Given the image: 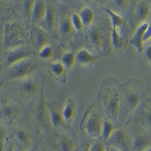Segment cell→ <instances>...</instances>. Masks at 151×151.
I'll list each match as a JSON object with an SVG mask.
<instances>
[{
  "mask_svg": "<svg viewBox=\"0 0 151 151\" xmlns=\"http://www.w3.org/2000/svg\"><path fill=\"white\" fill-rule=\"evenodd\" d=\"M99 99L102 103L106 119L116 121L122 109V90L113 79H107L100 88Z\"/></svg>",
  "mask_w": 151,
  "mask_h": 151,
  "instance_id": "obj_1",
  "label": "cell"
},
{
  "mask_svg": "<svg viewBox=\"0 0 151 151\" xmlns=\"http://www.w3.org/2000/svg\"><path fill=\"white\" fill-rule=\"evenodd\" d=\"M122 90V109L129 115L142 105L144 99V88L142 83L131 80L121 87Z\"/></svg>",
  "mask_w": 151,
  "mask_h": 151,
  "instance_id": "obj_2",
  "label": "cell"
},
{
  "mask_svg": "<svg viewBox=\"0 0 151 151\" xmlns=\"http://www.w3.org/2000/svg\"><path fill=\"white\" fill-rule=\"evenodd\" d=\"M3 45L7 52L26 45L25 30L20 22L13 20L6 23L3 33Z\"/></svg>",
  "mask_w": 151,
  "mask_h": 151,
  "instance_id": "obj_3",
  "label": "cell"
},
{
  "mask_svg": "<svg viewBox=\"0 0 151 151\" xmlns=\"http://www.w3.org/2000/svg\"><path fill=\"white\" fill-rule=\"evenodd\" d=\"M109 38L111 40V32L109 33L105 26L95 24L90 27L87 35L89 45L97 52H103L109 45Z\"/></svg>",
  "mask_w": 151,
  "mask_h": 151,
  "instance_id": "obj_4",
  "label": "cell"
},
{
  "mask_svg": "<svg viewBox=\"0 0 151 151\" xmlns=\"http://www.w3.org/2000/svg\"><path fill=\"white\" fill-rule=\"evenodd\" d=\"M105 119L102 117L97 109H89L85 115L83 128L92 139L96 140L100 136H102V128Z\"/></svg>",
  "mask_w": 151,
  "mask_h": 151,
  "instance_id": "obj_5",
  "label": "cell"
},
{
  "mask_svg": "<svg viewBox=\"0 0 151 151\" xmlns=\"http://www.w3.org/2000/svg\"><path fill=\"white\" fill-rule=\"evenodd\" d=\"M131 135L133 138L132 151H145L151 147V134L138 121L131 124Z\"/></svg>",
  "mask_w": 151,
  "mask_h": 151,
  "instance_id": "obj_6",
  "label": "cell"
},
{
  "mask_svg": "<svg viewBox=\"0 0 151 151\" xmlns=\"http://www.w3.org/2000/svg\"><path fill=\"white\" fill-rule=\"evenodd\" d=\"M36 70V63L31 58H26L21 62H18L16 64L9 67L7 77L10 80H23L26 78L32 77L33 73Z\"/></svg>",
  "mask_w": 151,
  "mask_h": 151,
  "instance_id": "obj_7",
  "label": "cell"
},
{
  "mask_svg": "<svg viewBox=\"0 0 151 151\" xmlns=\"http://www.w3.org/2000/svg\"><path fill=\"white\" fill-rule=\"evenodd\" d=\"M107 142L110 147L116 148L120 151H132L133 149L132 135L123 128L115 129Z\"/></svg>",
  "mask_w": 151,
  "mask_h": 151,
  "instance_id": "obj_8",
  "label": "cell"
},
{
  "mask_svg": "<svg viewBox=\"0 0 151 151\" xmlns=\"http://www.w3.org/2000/svg\"><path fill=\"white\" fill-rule=\"evenodd\" d=\"M20 108L13 103L12 101H4L3 105L0 108V120L3 124L6 125H12L14 121L20 115Z\"/></svg>",
  "mask_w": 151,
  "mask_h": 151,
  "instance_id": "obj_9",
  "label": "cell"
},
{
  "mask_svg": "<svg viewBox=\"0 0 151 151\" xmlns=\"http://www.w3.org/2000/svg\"><path fill=\"white\" fill-rule=\"evenodd\" d=\"M45 106L48 111V117L50 122L55 128L65 127L67 123L65 122L64 116H63V107L57 101L45 102Z\"/></svg>",
  "mask_w": 151,
  "mask_h": 151,
  "instance_id": "obj_10",
  "label": "cell"
},
{
  "mask_svg": "<svg viewBox=\"0 0 151 151\" xmlns=\"http://www.w3.org/2000/svg\"><path fill=\"white\" fill-rule=\"evenodd\" d=\"M19 93L25 98H35L38 95L40 86L37 81L33 77H29L26 79L20 80L18 85Z\"/></svg>",
  "mask_w": 151,
  "mask_h": 151,
  "instance_id": "obj_11",
  "label": "cell"
},
{
  "mask_svg": "<svg viewBox=\"0 0 151 151\" xmlns=\"http://www.w3.org/2000/svg\"><path fill=\"white\" fill-rule=\"evenodd\" d=\"M31 57H32L31 50L27 45H24V47H20L17 48H14V50H8L6 55V62L9 67H10V65L16 64V63L26 60V58H31Z\"/></svg>",
  "mask_w": 151,
  "mask_h": 151,
  "instance_id": "obj_12",
  "label": "cell"
},
{
  "mask_svg": "<svg viewBox=\"0 0 151 151\" xmlns=\"http://www.w3.org/2000/svg\"><path fill=\"white\" fill-rule=\"evenodd\" d=\"M148 26H149V23H147V22L138 25V27L136 28L135 32L133 33V35L131 36V38L128 41L129 45H132V47L137 50L138 53H143V50H144L143 35H144V32H145L146 29H147Z\"/></svg>",
  "mask_w": 151,
  "mask_h": 151,
  "instance_id": "obj_13",
  "label": "cell"
},
{
  "mask_svg": "<svg viewBox=\"0 0 151 151\" xmlns=\"http://www.w3.org/2000/svg\"><path fill=\"white\" fill-rule=\"evenodd\" d=\"M151 11V4L148 1H140L134 9V19L138 24L146 22V19L149 17Z\"/></svg>",
  "mask_w": 151,
  "mask_h": 151,
  "instance_id": "obj_14",
  "label": "cell"
},
{
  "mask_svg": "<svg viewBox=\"0 0 151 151\" xmlns=\"http://www.w3.org/2000/svg\"><path fill=\"white\" fill-rule=\"evenodd\" d=\"M47 10V4L43 0H36L35 2L32 9V14H31V21L33 24L38 25L43 21V19L45 17Z\"/></svg>",
  "mask_w": 151,
  "mask_h": 151,
  "instance_id": "obj_15",
  "label": "cell"
},
{
  "mask_svg": "<svg viewBox=\"0 0 151 151\" xmlns=\"http://www.w3.org/2000/svg\"><path fill=\"white\" fill-rule=\"evenodd\" d=\"M138 122L151 134V99L141 105Z\"/></svg>",
  "mask_w": 151,
  "mask_h": 151,
  "instance_id": "obj_16",
  "label": "cell"
},
{
  "mask_svg": "<svg viewBox=\"0 0 151 151\" xmlns=\"http://www.w3.org/2000/svg\"><path fill=\"white\" fill-rule=\"evenodd\" d=\"M76 114H77V101L72 97H69L63 106V116L65 122L67 124H72L75 120Z\"/></svg>",
  "mask_w": 151,
  "mask_h": 151,
  "instance_id": "obj_17",
  "label": "cell"
},
{
  "mask_svg": "<svg viewBox=\"0 0 151 151\" xmlns=\"http://www.w3.org/2000/svg\"><path fill=\"white\" fill-rule=\"evenodd\" d=\"M14 138L19 147L22 148L23 151H27L31 149V137L27 131L22 128H16L13 131Z\"/></svg>",
  "mask_w": 151,
  "mask_h": 151,
  "instance_id": "obj_18",
  "label": "cell"
},
{
  "mask_svg": "<svg viewBox=\"0 0 151 151\" xmlns=\"http://www.w3.org/2000/svg\"><path fill=\"white\" fill-rule=\"evenodd\" d=\"M111 40L112 45L115 48L117 52H122L127 45L125 35L123 33L122 30H119L117 28H111Z\"/></svg>",
  "mask_w": 151,
  "mask_h": 151,
  "instance_id": "obj_19",
  "label": "cell"
},
{
  "mask_svg": "<svg viewBox=\"0 0 151 151\" xmlns=\"http://www.w3.org/2000/svg\"><path fill=\"white\" fill-rule=\"evenodd\" d=\"M98 57L92 53L87 48H82L77 52V63L84 67H91L97 63Z\"/></svg>",
  "mask_w": 151,
  "mask_h": 151,
  "instance_id": "obj_20",
  "label": "cell"
},
{
  "mask_svg": "<svg viewBox=\"0 0 151 151\" xmlns=\"http://www.w3.org/2000/svg\"><path fill=\"white\" fill-rule=\"evenodd\" d=\"M32 38L36 48L40 50L42 47L47 45V40H48L47 31H45L42 27H36L32 32Z\"/></svg>",
  "mask_w": 151,
  "mask_h": 151,
  "instance_id": "obj_21",
  "label": "cell"
},
{
  "mask_svg": "<svg viewBox=\"0 0 151 151\" xmlns=\"http://www.w3.org/2000/svg\"><path fill=\"white\" fill-rule=\"evenodd\" d=\"M50 72L55 80L60 81V83H65V73L67 70L63 65L60 62H52L50 65Z\"/></svg>",
  "mask_w": 151,
  "mask_h": 151,
  "instance_id": "obj_22",
  "label": "cell"
},
{
  "mask_svg": "<svg viewBox=\"0 0 151 151\" xmlns=\"http://www.w3.org/2000/svg\"><path fill=\"white\" fill-rule=\"evenodd\" d=\"M104 11H106V13L109 15V20L111 22L112 27L123 31V29L125 28V19L123 18V16L108 8H104Z\"/></svg>",
  "mask_w": 151,
  "mask_h": 151,
  "instance_id": "obj_23",
  "label": "cell"
},
{
  "mask_svg": "<svg viewBox=\"0 0 151 151\" xmlns=\"http://www.w3.org/2000/svg\"><path fill=\"white\" fill-rule=\"evenodd\" d=\"M43 29L47 32H50L52 30L53 26H55V10L53 8L52 4H48L47 5V14H45V17L43 19Z\"/></svg>",
  "mask_w": 151,
  "mask_h": 151,
  "instance_id": "obj_24",
  "label": "cell"
},
{
  "mask_svg": "<svg viewBox=\"0 0 151 151\" xmlns=\"http://www.w3.org/2000/svg\"><path fill=\"white\" fill-rule=\"evenodd\" d=\"M79 15L81 17L83 23H84L85 28L90 27L92 25V23L94 22L95 19V13L94 10L91 8L90 6H84L83 8L80 10Z\"/></svg>",
  "mask_w": 151,
  "mask_h": 151,
  "instance_id": "obj_25",
  "label": "cell"
},
{
  "mask_svg": "<svg viewBox=\"0 0 151 151\" xmlns=\"http://www.w3.org/2000/svg\"><path fill=\"white\" fill-rule=\"evenodd\" d=\"M60 63L65 68V70H72L77 63V53L74 52H65L63 53Z\"/></svg>",
  "mask_w": 151,
  "mask_h": 151,
  "instance_id": "obj_26",
  "label": "cell"
},
{
  "mask_svg": "<svg viewBox=\"0 0 151 151\" xmlns=\"http://www.w3.org/2000/svg\"><path fill=\"white\" fill-rule=\"evenodd\" d=\"M75 29L73 27V24H72V21H70V18H68V17H65L62 19L60 23V32L62 35H65V36H69L70 35H72L73 31Z\"/></svg>",
  "mask_w": 151,
  "mask_h": 151,
  "instance_id": "obj_27",
  "label": "cell"
},
{
  "mask_svg": "<svg viewBox=\"0 0 151 151\" xmlns=\"http://www.w3.org/2000/svg\"><path fill=\"white\" fill-rule=\"evenodd\" d=\"M114 131H115V128H114L113 122L109 120V119H105L103 123V128H102V136H103L104 139L108 140Z\"/></svg>",
  "mask_w": 151,
  "mask_h": 151,
  "instance_id": "obj_28",
  "label": "cell"
},
{
  "mask_svg": "<svg viewBox=\"0 0 151 151\" xmlns=\"http://www.w3.org/2000/svg\"><path fill=\"white\" fill-rule=\"evenodd\" d=\"M70 21H72L73 27L76 31H82L85 28L84 23H83L81 17L79 15V12H73L70 14Z\"/></svg>",
  "mask_w": 151,
  "mask_h": 151,
  "instance_id": "obj_29",
  "label": "cell"
},
{
  "mask_svg": "<svg viewBox=\"0 0 151 151\" xmlns=\"http://www.w3.org/2000/svg\"><path fill=\"white\" fill-rule=\"evenodd\" d=\"M60 146H62V151H75L76 145L75 142L70 136H63L60 140Z\"/></svg>",
  "mask_w": 151,
  "mask_h": 151,
  "instance_id": "obj_30",
  "label": "cell"
},
{
  "mask_svg": "<svg viewBox=\"0 0 151 151\" xmlns=\"http://www.w3.org/2000/svg\"><path fill=\"white\" fill-rule=\"evenodd\" d=\"M53 55V47L50 43L45 45V47H42L40 50H38V57L41 60H50Z\"/></svg>",
  "mask_w": 151,
  "mask_h": 151,
  "instance_id": "obj_31",
  "label": "cell"
},
{
  "mask_svg": "<svg viewBox=\"0 0 151 151\" xmlns=\"http://www.w3.org/2000/svg\"><path fill=\"white\" fill-rule=\"evenodd\" d=\"M6 140H7V129L4 124L0 122V151L6 150Z\"/></svg>",
  "mask_w": 151,
  "mask_h": 151,
  "instance_id": "obj_32",
  "label": "cell"
},
{
  "mask_svg": "<svg viewBox=\"0 0 151 151\" xmlns=\"http://www.w3.org/2000/svg\"><path fill=\"white\" fill-rule=\"evenodd\" d=\"M33 0H27V1H22V12L25 16H27L28 18L31 19V14H32V9L33 5H35Z\"/></svg>",
  "mask_w": 151,
  "mask_h": 151,
  "instance_id": "obj_33",
  "label": "cell"
},
{
  "mask_svg": "<svg viewBox=\"0 0 151 151\" xmlns=\"http://www.w3.org/2000/svg\"><path fill=\"white\" fill-rule=\"evenodd\" d=\"M106 150V146L102 141H100L98 139L94 140L93 143L90 146L89 151H105Z\"/></svg>",
  "mask_w": 151,
  "mask_h": 151,
  "instance_id": "obj_34",
  "label": "cell"
},
{
  "mask_svg": "<svg viewBox=\"0 0 151 151\" xmlns=\"http://www.w3.org/2000/svg\"><path fill=\"white\" fill-rule=\"evenodd\" d=\"M143 55L149 64H151V42H147L144 45V50H143Z\"/></svg>",
  "mask_w": 151,
  "mask_h": 151,
  "instance_id": "obj_35",
  "label": "cell"
},
{
  "mask_svg": "<svg viewBox=\"0 0 151 151\" xmlns=\"http://www.w3.org/2000/svg\"><path fill=\"white\" fill-rule=\"evenodd\" d=\"M150 40H151V25L149 24V26L145 30L144 35H143V41L145 43V42H149Z\"/></svg>",
  "mask_w": 151,
  "mask_h": 151,
  "instance_id": "obj_36",
  "label": "cell"
},
{
  "mask_svg": "<svg viewBox=\"0 0 151 151\" xmlns=\"http://www.w3.org/2000/svg\"><path fill=\"white\" fill-rule=\"evenodd\" d=\"M3 84H4V81H3V80H0V90H1V88L3 87Z\"/></svg>",
  "mask_w": 151,
  "mask_h": 151,
  "instance_id": "obj_37",
  "label": "cell"
},
{
  "mask_svg": "<svg viewBox=\"0 0 151 151\" xmlns=\"http://www.w3.org/2000/svg\"><path fill=\"white\" fill-rule=\"evenodd\" d=\"M5 151H14V149H13V147H12V146H10L9 148H6Z\"/></svg>",
  "mask_w": 151,
  "mask_h": 151,
  "instance_id": "obj_38",
  "label": "cell"
},
{
  "mask_svg": "<svg viewBox=\"0 0 151 151\" xmlns=\"http://www.w3.org/2000/svg\"><path fill=\"white\" fill-rule=\"evenodd\" d=\"M109 148H110V151H120V150H118V149H116V148H113V147H110V146H109Z\"/></svg>",
  "mask_w": 151,
  "mask_h": 151,
  "instance_id": "obj_39",
  "label": "cell"
},
{
  "mask_svg": "<svg viewBox=\"0 0 151 151\" xmlns=\"http://www.w3.org/2000/svg\"><path fill=\"white\" fill-rule=\"evenodd\" d=\"M105 151H110V148H109V146H107V147H106V150H105Z\"/></svg>",
  "mask_w": 151,
  "mask_h": 151,
  "instance_id": "obj_40",
  "label": "cell"
},
{
  "mask_svg": "<svg viewBox=\"0 0 151 151\" xmlns=\"http://www.w3.org/2000/svg\"><path fill=\"white\" fill-rule=\"evenodd\" d=\"M145 151H151V147H150V148H148V149H147V150H145Z\"/></svg>",
  "mask_w": 151,
  "mask_h": 151,
  "instance_id": "obj_41",
  "label": "cell"
},
{
  "mask_svg": "<svg viewBox=\"0 0 151 151\" xmlns=\"http://www.w3.org/2000/svg\"><path fill=\"white\" fill-rule=\"evenodd\" d=\"M27 151H32V150H31V149H30V150H27Z\"/></svg>",
  "mask_w": 151,
  "mask_h": 151,
  "instance_id": "obj_42",
  "label": "cell"
}]
</instances>
